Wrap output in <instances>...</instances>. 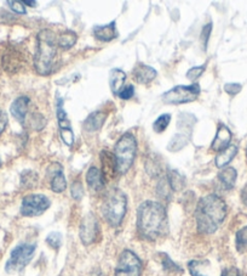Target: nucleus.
<instances>
[{
	"instance_id": "nucleus-9",
	"label": "nucleus",
	"mask_w": 247,
	"mask_h": 276,
	"mask_svg": "<svg viewBox=\"0 0 247 276\" xmlns=\"http://www.w3.org/2000/svg\"><path fill=\"white\" fill-rule=\"evenodd\" d=\"M50 199L45 195H28L23 198L21 214L25 217H37L45 212L50 207Z\"/></svg>"
},
{
	"instance_id": "nucleus-10",
	"label": "nucleus",
	"mask_w": 247,
	"mask_h": 276,
	"mask_svg": "<svg viewBox=\"0 0 247 276\" xmlns=\"http://www.w3.org/2000/svg\"><path fill=\"white\" fill-rule=\"evenodd\" d=\"M98 230L99 227L96 217L91 213L86 214L81 220L80 231H79L81 242L85 246H89L91 243L95 242L97 235H98Z\"/></svg>"
},
{
	"instance_id": "nucleus-27",
	"label": "nucleus",
	"mask_w": 247,
	"mask_h": 276,
	"mask_svg": "<svg viewBox=\"0 0 247 276\" xmlns=\"http://www.w3.org/2000/svg\"><path fill=\"white\" fill-rule=\"evenodd\" d=\"M195 122H196V118L193 116V114L182 113V114H179V117H178V128L192 129V127Z\"/></svg>"
},
{
	"instance_id": "nucleus-17",
	"label": "nucleus",
	"mask_w": 247,
	"mask_h": 276,
	"mask_svg": "<svg viewBox=\"0 0 247 276\" xmlns=\"http://www.w3.org/2000/svg\"><path fill=\"white\" fill-rule=\"evenodd\" d=\"M93 34L101 42H110L114 38H116L115 22H110L109 25L97 26L93 28Z\"/></svg>"
},
{
	"instance_id": "nucleus-44",
	"label": "nucleus",
	"mask_w": 247,
	"mask_h": 276,
	"mask_svg": "<svg viewBox=\"0 0 247 276\" xmlns=\"http://www.w3.org/2000/svg\"><path fill=\"white\" fill-rule=\"evenodd\" d=\"M23 4L29 5V7H32V8L37 7V2H23Z\"/></svg>"
},
{
	"instance_id": "nucleus-15",
	"label": "nucleus",
	"mask_w": 247,
	"mask_h": 276,
	"mask_svg": "<svg viewBox=\"0 0 247 276\" xmlns=\"http://www.w3.org/2000/svg\"><path fill=\"white\" fill-rule=\"evenodd\" d=\"M86 183L93 191H101L104 186V175L96 167H91L86 173Z\"/></svg>"
},
{
	"instance_id": "nucleus-30",
	"label": "nucleus",
	"mask_w": 247,
	"mask_h": 276,
	"mask_svg": "<svg viewBox=\"0 0 247 276\" xmlns=\"http://www.w3.org/2000/svg\"><path fill=\"white\" fill-rule=\"evenodd\" d=\"M46 243H48L50 247L58 249L62 245V235L60 233H56V231L49 234L48 237H46Z\"/></svg>"
},
{
	"instance_id": "nucleus-4",
	"label": "nucleus",
	"mask_w": 247,
	"mask_h": 276,
	"mask_svg": "<svg viewBox=\"0 0 247 276\" xmlns=\"http://www.w3.org/2000/svg\"><path fill=\"white\" fill-rule=\"evenodd\" d=\"M128 210V198L120 189H111L105 195L102 205V213L107 223L116 228L121 224Z\"/></svg>"
},
{
	"instance_id": "nucleus-42",
	"label": "nucleus",
	"mask_w": 247,
	"mask_h": 276,
	"mask_svg": "<svg viewBox=\"0 0 247 276\" xmlns=\"http://www.w3.org/2000/svg\"><path fill=\"white\" fill-rule=\"evenodd\" d=\"M220 276H242V275H241V272L236 268H228L222 272V275Z\"/></svg>"
},
{
	"instance_id": "nucleus-41",
	"label": "nucleus",
	"mask_w": 247,
	"mask_h": 276,
	"mask_svg": "<svg viewBox=\"0 0 247 276\" xmlns=\"http://www.w3.org/2000/svg\"><path fill=\"white\" fill-rule=\"evenodd\" d=\"M8 124V114L3 110H0V134L4 131V129L7 128Z\"/></svg>"
},
{
	"instance_id": "nucleus-13",
	"label": "nucleus",
	"mask_w": 247,
	"mask_h": 276,
	"mask_svg": "<svg viewBox=\"0 0 247 276\" xmlns=\"http://www.w3.org/2000/svg\"><path fill=\"white\" fill-rule=\"evenodd\" d=\"M132 73H134L135 81L140 84H149L157 77V71L147 64H137Z\"/></svg>"
},
{
	"instance_id": "nucleus-29",
	"label": "nucleus",
	"mask_w": 247,
	"mask_h": 276,
	"mask_svg": "<svg viewBox=\"0 0 247 276\" xmlns=\"http://www.w3.org/2000/svg\"><path fill=\"white\" fill-rule=\"evenodd\" d=\"M31 125L34 130H41L46 125L45 117L41 113H34L31 118Z\"/></svg>"
},
{
	"instance_id": "nucleus-21",
	"label": "nucleus",
	"mask_w": 247,
	"mask_h": 276,
	"mask_svg": "<svg viewBox=\"0 0 247 276\" xmlns=\"http://www.w3.org/2000/svg\"><path fill=\"white\" fill-rule=\"evenodd\" d=\"M236 177L237 173L236 170L231 167H228V168L222 169L218 174V179L220 184L223 185L225 190H231L235 186V183H236Z\"/></svg>"
},
{
	"instance_id": "nucleus-23",
	"label": "nucleus",
	"mask_w": 247,
	"mask_h": 276,
	"mask_svg": "<svg viewBox=\"0 0 247 276\" xmlns=\"http://www.w3.org/2000/svg\"><path fill=\"white\" fill-rule=\"evenodd\" d=\"M189 143V135L185 133H178L172 137L171 142L167 145V150L171 152H178L179 150L184 149Z\"/></svg>"
},
{
	"instance_id": "nucleus-36",
	"label": "nucleus",
	"mask_w": 247,
	"mask_h": 276,
	"mask_svg": "<svg viewBox=\"0 0 247 276\" xmlns=\"http://www.w3.org/2000/svg\"><path fill=\"white\" fill-rule=\"evenodd\" d=\"M8 5L11 8V10L20 15H25L27 13V11H26L25 4H23L22 2H11V0H9Z\"/></svg>"
},
{
	"instance_id": "nucleus-5",
	"label": "nucleus",
	"mask_w": 247,
	"mask_h": 276,
	"mask_svg": "<svg viewBox=\"0 0 247 276\" xmlns=\"http://www.w3.org/2000/svg\"><path fill=\"white\" fill-rule=\"evenodd\" d=\"M137 152L136 137L131 133L124 134L117 140L115 148H114V158H115L116 172L120 174H125L129 172L134 164L135 157Z\"/></svg>"
},
{
	"instance_id": "nucleus-35",
	"label": "nucleus",
	"mask_w": 247,
	"mask_h": 276,
	"mask_svg": "<svg viewBox=\"0 0 247 276\" xmlns=\"http://www.w3.org/2000/svg\"><path fill=\"white\" fill-rule=\"evenodd\" d=\"M205 70H206L205 64L204 66L193 67V68H190L189 71L187 72V78L189 79V81H196V79H198L200 76L205 72Z\"/></svg>"
},
{
	"instance_id": "nucleus-24",
	"label": "nucleus",
	"mask_w": 247,
	"mask_h": 276,
	"mask_svg": "<svg viewBox=\"0 0 247 276\" xmlns=\"http://www.w3.org/2000/svg\"><path fill=\"white\" fill-rule=\"evenodd\" d=\"M76 39H78V37H76L74 32L66 31L63 33H61L60 37L57 38V45L64 50H69L75 45Z\"/></svg>"
},
{
	"instance_id": "nucleus-3",
	"label": "nucleus",
	"mask_w": 247,
	"mask_h": 276,
	"mask_svg": "<svg viewBox=\"0 0 247 276\" xmlns=\"http://www.w3.org/2000/svg\"><path fill=\"white\" fill-rule=\"evenodd\" d=\"M34 68L40 76L51 75L57 57V38L51 29H41L37 36Z\"/></svg>"
},
{
	"instance_id": "nucleus-16",
	"label": "nucleus",
	"mask_w": 247,
	"mask_h": 276,
	"mask_svg": "<svg viewBox=\"0 0 247 276\" xmlns=\"http://www.w3.org/2000/svg\"><path fill=\"white\" fill-rule=\"evenodd\" d=\"M67 187V180L62 170V166L58 163H55V170L52 172L51 179V190L56 193H62Z\"/></svg>"
},
{
	"instance_id": "nucleus-2",
	"label": "nucleus",
	"mask_w": 247,
	"mask_h": 276,
	"mask_svg": "<svg viewBox=\"0 0 247 276\" xmlns=\"http://www.w3.org/2000/svg\"><path fill=\"white\" fill-rule=\"evenodd\" d=\"M226 217V204L217 195L202 197L196 205L195 219L199 233L210 235L216 233Z\"/></svg>"
},
{
	"instance_id": "nucleus-37",
	"label": "nucleus",
	"mask_w": 247,
	"mask_h": 276,
	"mask_svg": "<svg viewBox=\"0 0 247 276\" xmlns=\"http://www.w3.org/2000/svg\"><path fill=\"white\" fill-rule=\"evenodd\" d=\"M211 31H212V25H211V23L206 25L201 31V42H202V45H204V49L207 48L208 38H210Z\"/></svg>"
},
{
	"instance_id": "nucleus-19",
	"label": "nucleus",
	"mask_w": 247,
	"mask_h": 276,
	"mask_svg": "<svg viewBox=\"0 0 247 276\" xmlns=\"http://www.w3.org/2000/svg\"><path fill=\"white\" fill-rule=\"evenodd\" d=\"M236 154H237L236 146L229 145L228 148L223 150V151H220L216 156V160H214L216 166L218 167V168H224L226 164H229L231 161H233V158L236 156Z\"/></svg>"
},
{
	"instance_id": "nucleus-22",
	"label": "nucleus",
	"mask_w": 247,
	"mask_h": 276,
	"mask_svg": "<svg viewBox=\"0 0 247 276\" xmlns=\"http://www.w3.org/2000/svg\"><path fill=\"white\" fill-rule=\"evenodd\" d=\"M166 179L167 181H169L170 187H171V190H173V191H181V190L185 186V179L181 173L177 172V170H167Z\"/></svg>"
},
{
	"instance_id": "nucleus-40",
	"label": "nucleus",
	"mask_w": 247,
	"mask_h": 276,
	"mask_svg": "<svg viewBox=\"0 0 247 276\" xmlns=\"http://www.w3.org/2000/svg\"><path fill=\"white\" fill-rule=\"evenodd\" d=\"M62 104H63V100L58 99V104H57V118H58V122H62V120L67 119V113H66V111L62 108Z\"/></svg>"
},
{
	"instance_id": "nucleus-38",
	"label": "nucleus",
	"mask_w": 247,
	"mask_h": 276,
	"mask_svg": "<svg viewBox=\"0 0 247 276\" xmlns=\"http://www.w3.org/2000/svg\"><path fill=\"white\" fill-rule=\"evenodd\" d=\"M134 95H135V88H134V85H131V84L124 88V89L121 90V93L119 94L120 99H122V100H130Z\"/></svg>"
},
{
	"instance_id": "nucleus-11",
	"label": "nucleus",
	"mask_w": 247,
	"mask_h": 276,
	"mask_svg": "<svg viewBox=\"0 0 247 276\" xmlns=\"http://www.w3.org/2000/svg\"><path fill=\"white\" fill-rule=\"evenodd\" d=\"M231 140V131L226 125L220 124L217 130L216 136H214L212 145H211V150L216 152H220L223 150L226 149L230 144Z\"/></svg>"
},
{
	"instance_id": "nucleus-25",
	"label": "nucleus",
	"mask_w": 247,
	"mask_h": 276,
	"mask_svg": "<svg viewBox=\"0 0 247 276\" xmlns=\"http://www.w3.org/2000/svg\"><path fill=\"white\" fill-rule=\"evenodd\" d=\"M170 122H171V114H161V116L158 117V119L155 120L154 124H153V129H154L155 133H163L165 129L167 128Z\"/></svg>"
},
{
	"instance_id": "nucleus-1",
	"label": "nucleus",
	"mask_w": 247,
	"mask_h": 276,
	"mask_svg": "<svg viewBox=\"0 0 247 276\" xmlns=\"http://www.w3.org/2000/svg\"><path fill=\"white\" fill-rule=\"evenodd\" d=\"M137 230L143 239L154 241L167 230V214L159 202L146 201L137 211Z\"/></svg>"
},
{
	"instance_id": "nucleus-45",
	"label": "nucleus",
	"mask_w": 247,
	"mask_h": 276,
	"mask_svg": "<svg viewBox=\"0 0 247 276\" xmlns=\"http://www.w3.org/2000/svg\"><path fill=\"white\" fill-rule=\"evenodd\" d=\"M0 164H2V162H0Z\"/></svg>"
},
{
	"instance_id": "nucleus-26",
	"label": "nucleus",
	"mask_w": 247,
	"mask_h": 276,
	"mask_svg": "<svg viewBox=\"0 0 247 276\" xmlns=\"http://www.w3.org/2000/svg\"><path fill=\"white\" fill-rule=\"evenodd\" d=\"M161 258H163V266L166 271L172 272V274H175V272H177V274L183 272V269L179 268V266L175 262H172L171 258H170L166 253L161 254Z\"/></svg>"
},
{
	"instance_id": "nucleus-7",
	"label": "nucleus",
	"mask_w": 247,
	"mask_h": 276,
	"mask_svg": "<svg viewBox=\"0 0 247 276\" xmlns=\"http://www.w3.org/2000/svg\"><path fill=\"white\" fill-rule=\"evenodd\" d=\"M142 262L134 252L125 249L120 254L114 276H141L142 274Z\"/></svg>"
},
{
	"instance_id": "nucleus-28",
	"label": "nucleus",
	"mask_w": 247,
	"mask_h": 276,
	"mask_svg": "<svg viewBox=\"0 0 247 276\" xmlns=\"http://www.w3.org/2000/svg\"><path fill=\"white\" fill-rule=\"evenodd\" d=\"M236 248L239 252L247 251V227L242 228L236 234Z\"/></svg>"
},
{
	"instance_id": "nucleus-33",
	"label": "nucleus",
	"mask_w": 247,
	"mask_h": 276,
	"mask_svg": "<svg viewBox=\"0 0 247 276\" xmlns=\"http://www.w3.org/2000/svg\"><path fill=\"white\" fill-rule=\"evenodd\" d=\"M70 191H72L73 198L76 199V201H80V199L82 198V196H84V187H82L80 181H78V180L73 183Z\"/></svg>"
},
{
	"instance_id": "nucleus-32",
	"label": "nucleus",
	"mask_w": 247,
	"mask_h": 276,
	"mask_svg": "<svg viewBox=\"0 0 247 276\" xmlns=\"http://www.w3.org/2000/svg\"><path fill=\"white\" fill-rule=\"evenodd\" d=\"M205 262H200V260H192L188 263V268H189V272L192 276H206L204 272L201 271V266Z\"/></svg>"
},
{
	"instance_id": "nucleus-39",
	"label": "nucleus",
	"mask_w": 247,
	"mask_h": 276,
	"mask_svg": "<svg viewBox=\"0 0 247 276\" xmlns=\"http://www.w3.org/2000/svg\"><path fill=\"white\" fill-rule=\"evenodd\" d=\"M224 90H225L226 93L229 94V95H236V94H239V93H240L241 85H240V84H237V83H229V84H225Z\"/></svg>"
},
{
	"instance_id": "nucleus-18",
	"label": "nucleus",
	"mask_w": 247,
	"mask_h": 276,
	"mask_svg": "<svg viewBox=\"0 0 247 276\" xmlns=\"http://www.w3.org/2000/svg\"><path fill=\"white\" fill-rule=\"evenodd\" d=\"M126 81V75L125 72L121 71V70L116 68L110 71L109 75V85L111 93L115 94V95H119L124 89V83Z\"/></svg>"
},
{
	"instance_id": "nucleus-34",
	"label": "nucleus",
	"mask_w": 247,
	"mask_h": 276,
	"mask_svg": "<svg viewBox=\"0 0 247 276\" xmlns=\"http://www.w3.org/2000/svg\"><path fill=\"white\" fill-rule=\"evenodd\" d=\"M61 137L67 146H72L73 143H74V134H73L72 129L70 128H62Z\"/></svg>"
},
{
	"instance_id": "nucleus-6",
	"label": "nucleus",
	"mask_w": 247,
	"mask_h": 276,
	"mask_svg": "<svg viewBox=\"0 0 247 276\" xmlns=\"http://www.w3.org/2000/svg\"><path fill=\"white\" fill-rule=\"evenodd\" d=\"M199 83H194L192 85H177L173 89L169 90L163 95V101L167 105H181L192 102L198 99L200 94Z\"/></svg>"
},
{
	"instance_id": "nucleus-14",
	"label": "nucleus",
	"mask_w": 247,
	"mask_h": 276,
	"mask_svg": "<svg viewBox=\"0 0 247 276\" xmlns=\"http://www.w3.org/2000/svg\"><path fill=\"white\" fill-rule=\"evenodd\" d=\"M2 63L4 66L5 71L15 73L20 70V67L22 66V55L17 51H9L5 55H3L2 57Z\"/></svg>"
},
{
	"instance_id": "nucleus-31",
	"label": "nucleus",
	"mask_w": 247,
	"mask_h": 276,
	"mask_svg": "<svg viewBox=\"0 0 247 276\" xmlns=\"http://www.w3.org/2000/svg\"><path fill=\"white\" fill-rule=\"evenodd\" d=\"M171 187H170L169 181H167L166 178H163V180L160 181L158 185V193L160 197L163 198H169L170 193H171Z\"/></svg>"
},
{
	"instance_id": "nucleus-20",
	"label": "nucleus",
	"mask_w": 247,
	"mask_h": 276,
	"mask_svg": "<svg viewBox=\"0 0 247 276\" xmlns=\"http://www.w3.org/2000/svg\"><path fill=\"white\" fill-rule=\"evenodd\" d=\"M105 117H107V116H105V113L99 112V111L91 113L90 116L87 117V118L85 119V122H84L85 129H86L87 131L98 130V129H101L102 125L104 124Z\"/></svg>"
},
{
	"instance_id": "nucleus-12",
	"label": "nucleus",
	"mask_w": 247,
	"mask_h": 276,
	"mask_svg": "<svg viewBox=\"0 0 247 276\" xmlns=\"http://www.w3.org/2000/svg\"><path fill=\"white\" fill-rule=\"evenodd\" d=\"M28 106H29V98L27 96H20L13 102L10 107V112L13 113L14 118L17 119L21 124L25 123L26 116L28 112Z\"/></svg>"
},
{
	"instance_id": "nucleus-8",
	"label": "nucleus",
	"mask_w": 247,
	"mask_h": 276,
	"mask_svg": "<svg viewBox=\"0 0 247 276\" xmlns=\"http://www.w3.org/2000/svg\"><path fill=\"white\" fill-rule=\"evenodd\" d=\"M35 252V245H28V243H22L17 246L16 248L11 252L10 259L7 263L8 272H17L21 271L27 264L31 262Z\"/></svg>"
},
{
	"instance_id": "nucleus-43",
	"label": "nucleus",
	"mask_w": 247,
	"mask_h": 276,
	"mask_svg": "<svg viewBox=\"0 0 247 276\" xmlns=\"http://www.w3.org/2000/svg\"><path fill=\"white\" fill-rule=\"evenodd\" d=\"M241 198H242V202L247 205V184L246 186L242 189V192H241Z\"/></svg>"
}]
</instances>
